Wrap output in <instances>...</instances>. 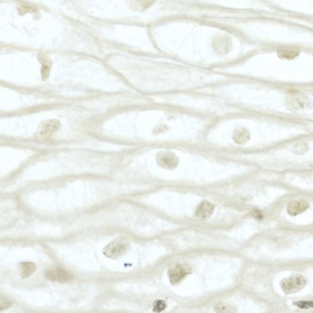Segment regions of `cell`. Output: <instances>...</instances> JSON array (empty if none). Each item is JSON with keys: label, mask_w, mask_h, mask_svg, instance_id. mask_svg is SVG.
<instances>
[{"label": "cell", "mask_w": 313, "mask_h": 313, "mask_svg": "<svg viewBox=\"0 0 313 313\" xmlns=\"http://www.w3.org/2000/svg\"><path fill=\"white\" fill-rule=\"evenodd\" d=\"M306 282L305 278L302 275L293 273L281 280L279 285L284 293L287 295L300 291L304 287Z\"/></svg>", "instance_id": "cell-1"}, {"label": "cell", "mask_w": 313, "mask_h": 313, "mask_svg": "<svg viewBox=\"0 0 313 313\" xmlns=\"http://www.w3.org/2000/svg\"><path fill=\"white\" fill-rule=\"evenodd\" d=\"M128 248V244L126 240L122 238H117L103 248L102 252L106 257L115 259L123 254Z\"/></svg>", "instance_id": "cell-2"}, {"label": "cell", "mask_w": 313, "mask_h": 313, "mask_svg": "<svg viewBox=\"0 0 313 313\" xmlns=\"http://www.w3.org/2000/svg\"><path fill=\"white\" fill-rule=\"evenodd\" d=\"M156 160L159 166L168 170L175 169L179 163L177 156L173 152L169 151L159 152L156 155Z\"/></svg>", "instance_id": "cell-3"}, {"label": "cell", "mask_w": 313, "mask_h": 313, "mask_svg": "<svg viewBox=\"0 0 313 313\" xmlns=\"http://www.w3.org/2000/svg\"><path fill=\"white\" fill-rule=\"evenodd\" d=\"M44 276L49 281L61 283L69 282L73 278L69 271L61 267L47 270L45 271Z\"/></svg>", "instance_id": "cell-4"}, {"label": "cell", "mask_w": 313, "mask_h": 313, "mask_svg": "<svg viewBox=\"0 0 313 313\" xmlns=\"http://www.w3.org/2000/svg\"><path fill=\"white\" fill-rule=\"evenodd\" d=\"M190 267L187 264H178L170 268L168 275L171 283L173 284L178 283L186 275L191 272Z\"/></svg>", "instance_id": "cell-5"}, {"label": "cell", "mask_w": 313, "mask_h": 313, "mask_svg": "<svg viewBox=\"0 0 313 313\" xmlns=\"http://www.w3.org/2000/svg\"><path fill=\"white\" fill-rule=\"evenodd\" d=\"M61 127L60 123L57 119L46 120L40 123L38 127V131L41 136L49 137L57 132Z\"/></svg>", "instance_id": "cell-6"}, {"label": "cell", "mask_w": 313, "mask_h": 313, "mask_svg": "<svg viewBox=\"0 0 313 313\" xmlns=\"http://www.w3.org/2000/svg\"><path fill=\"white\" fill-rule=\"evenodd\" d=\"M289 107L294 110L307 109L311 106V102L308 98L301 94H294L290 95L288 99Z\"/></svg>", "instance_id": "cell-7"}, {"label": "cell", "mask_w": 313, "mask_h": 313, "mask_svg": "<svg viewBox=\"0 0 313 313\" xmlns=\"http://www.w3.org/2000/svg\"><path fill=\"white\" fill-rule=\"evenodd\" d=\"M214 206L206 200L202 201L196 208L194 216L196 219L201 220L208 219L212 214Z\"/></svg>", "instance_id": "cell-8"}, {"label": "cell", "mask_w": 313, "mask_h": 313, "mask_svg": "<svg viewBox=\"0 0 313 313\" xmlns=\"http://www.w3.org/2000/svg\"><path fill=\"white\" fill-rule=\"evenodd\" d=\"M309 205L303 200H294L290 201L287 206V211L292 216H295L308 209Z\"/></svg>", "instance_id": "cell-9"}, {"label": "cell", "mask_w": 313, "mask_h": 313, "mask_svg": "<svg viewBox=\"0 0 313 313\" xmlns=\"http://www.w3.org/2000/svg\"><path fill=\"white\" fill-rule=\"evenodd\" d=\"M20 271V276L22 279L28 278L32 275L36 269L35 264L30 261H24L18 264Z\"/></svg>", "instance_id": "cell-10"}, {"label": "cell", "mask_w": 313, "mask_h": 313, "mask_svg": "<svg viewBox=\"0 0 313 313\" xmlns=\"http://www.w3.org/2000/svg\"><path fill=\"white\" fill-rule=\"evenodd\" d=\"M277 52L279 57L288 59H293L299 53L298 49L291 46L281 47L278 50Z\"/></svg>", "instance_id": "cell-11"}, {"label": "cell", "mask_w": 313, "mask_h": 313, "mask_svg": "<svg viewBox=\"0 0 313 313\" xmlns=\"http://www.w3.org/2000/svg\"><path fill=\"white\" fill-rule=\"evenodd\" d=\"M233 137L234 140L237 143L243 144H245L249 141L250 138V134L247 130L242 128L238 129L234 132Z\"/></svg>", "instance_id": "cell-12"}, {"label": "cell", "mask_w": 313, "mask_h": 313, "mask_svg": "<svg viewBox=\"0 0 313 313\" xmlns=\"http://www.w3.org/2000/svg\"><path fill=\"white\" fill-rule=\"evenodd\" d=\"M214 310L217 313H233L236 312V307L230 303L220 302L216 304L214 307Z\"/></svg>", "instance_id": "cell-13"}, {"label": "cell", "mask_w": 313, "mask_h": 313, "mask_svg": "<svg viewBox=\"0 0 313 313\" xmlns=\"http://www.w3.org/2000/svg\"><path fill=\"white\" fill-rule=\"evenodd\" d=\"M309 147L307 144L305 142L297 143L292 147L291 151L296 155L303 154L308 151Z\"/></svg>", "instance_id": "cell-14"}, {"label": "cell", "mask_w": 313, "mask_h": 313, "mask_svg": "<svg viewBox=\"0 0 313 313\" xmlns=\"http://www.w3.org/2000/svg\"><path fill=\"white\" fill-rule=\"evenodd\" d=\"M153 311L156 312H160L165 310L166 307L165 301L161 300H157L153 303Z\"/></svg>", "instance_id": "cell-15"}, {"label": "cell", "mask_w": 313, "mask_h": 313, "mask_svg": "<svg viewBox=\"0 0 313 313\" xmlns=\"http://www.w3.org/2000/svg\"><path fill=\"white\" fill-rule=\"evenodd\" d=\"M293 304L296 305L300 309H308L310 308L313 307V302L312 300H301L297 301H294Z\"/></svg>", "instance_id": "cell-16"}, {"label": "cell", "mask_w": 313, "mask_h": 313, "mask_svg": "<svg viewBox=\"0 0 313 313\" xmlns=\"http://www.w3.org/2000/svg\"><path fill=\"white\" fill-rule=\"evenodd\" d=\"M136 3V9L143 10L152 5L154 2L151 0L137 1Z\"/></svg>", "instance_id": "cell-17"}, {"label": "cell", "mask_w": 313, "mask_h": 313, "mask_svg": "<svg viewBox=\"0 0 313 313\" xmlns=\"http://www.w3.org/2000/svg\"><path fill=\"white\" fill-rule=\"evenodd\" d=\"M12 305V302L9 299L4 297L1 296L0 300V311L10 307Z\"/></svg>", "instance_id": "cell-18"}, {"label": "cell", "mask_w": 313, "mask_h": 313, "mask_svg": "<svg viewBox=\"0 0 313 313\" xmlns=\"http://www.w3.org/2000/svg\"><path fill=\"white\" fill-rule=\"evenodd\" d=\"M41 76L42 80L45 81L47 80L49 76L50 69L47 65H42L41 69Z\"/></svg>", "instance_id": "cell-19"}, {"label": "cell", "mask_w": 313, "mask_h": 313, "mask_svg": "<svg viewBox=\"0 0 313 313\" xmlns=\"http://www.w3.org/2000/svg\"><path fill=\"white\" fill-rule=\"evenodd\" d=\"M251 212L252 215L255 218L258 220H261L263 218V215L259 210L253 209Z\"/></svg>", "instance_id": "cell-20"}]
</instances>
